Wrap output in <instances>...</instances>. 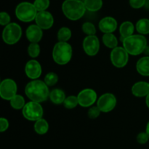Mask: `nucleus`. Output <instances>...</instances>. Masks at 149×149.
<instances>
[{"label":"nucleus","mask_w":149,"mask_h":149,"mask_svg":"<svg viewBox=\"0 0 149 149\" xmlns=\"http://www.w3.org/2000/svg\"><path fill=\"white\" fill-rule=\"evenodd\" d=\"M25 93L31 101L40 103L47 99L50 92L45 81L33 80L26 85Z\"/></svg>","instance_id":"nucleus-1"},{"label":"nucleus","mask_w":149,"mask_h":149,"mask_svg":"<svg viewBox=\"0 0 149 149\" xmlns=\"http://www.w3.org/2000/svg\"><path fill=\"white\" fill-rule=\"evenodd\" d=\"M122 42L123 48L133 56L142 53L147 48V39L142 34H132L125 38Z\"/></svg>","instance_id":"nucleus-2"},{"label":"nucleus","mask_w":149,"mask_h":149,"mask_svg":"<svg viewBox=\"0 0 149 149\" xmlns=\"http://www.w3.org/2000/svg\"><path fill=\"white\" fill-rule=\"evenodd\" d=\"M62 10L67 18L77 20L84 15L86 7L81 0H65L62 4Z\"/></svg>","instance_id":"nucleus-3"},{"label":"nucleus","mask_w":149,"mask_h":149,"mask_svg":"<svg viewBox=\"0 0 149 149\" xmlns=\"http://www.w3.org/2000/svg\"><path fill=\"white\" fill-rule=\"evenodd\" d=\"M72 57V48L67 42H58L55 45L52 51V58L59 65L68 64Z\"/></svg>","instance_id":"nucleus-4"},{"label":"nucleus","mask_w":149,"mask_h":149,"mask_svg":"<svg viewBox=\"0 0 149 149\" xmlns=\"http://www.w3.org/2000/svg\"><path fill=\"white\" fill-rule=\"evenodd\" d=\"M38 11L34 4L27 1H23L17 4L15 8L16 17L23 22H31L36 17Z\"/></svg>","instance_id":"nucleus-5"},{"label":"nucleus","mask_w":149,"mask_h":149,"mask_svg":"<svg viewBox=\"0 0 149 149\" xmlns=\"http://www.w3.org/2000/svg\"><path fill=\"white\" fill-rule=\"evenodd\" d=\"M22 36L21 27L16 23H10L2 32V39L7 45H14L20 40Z\"/></svg>","instance_id":"nucleus-6"},{"label":"nucleus","mask_w":149,"mask_h":149,"mask_svg":"<svg viewBox=\"0 0 149 149\" xmlns=\"http://www.w3.org/2000/svg\"><path fill=\"white\" fill-rule=\"evenodd\" d=\"M22 113L26 119L36 121L42 118L43 115V108L39 102L31 101L23 107L22 109Z\"/></svg>","instance_id":"nucleus-7"},{"label":"nucleus","mask_w":149,"mask_h":149,"mask_svg":"<svg viewBox=\"0 0 149 149\" xmlns=\"http://www.w3.org/2000/svg\"><path fill=\"white\" fill-rule=\"evenodd\" d=\"M111 61L113 66L118 68L125 67L129 61V53L122 47H116L111 52Z\"/></svg>","instance_id":"nucleus-8"},{"label":"nucleus","mask_w":149,"mask_h":149,"mask_svg":"<svg viewBox=\"0 0 149 149\" xmlns=\"http://www.w3.org/2000/svg\"><path fill=\"white\" fill-rule=\"evenodd\" d=\"M17 84L13 79H4L0 84V96L5 100L13 99L17 94Z\"/></svg>","instance_id":"nucleus-9"},{"label":"nucleus","mask_w":149,"mask_h":149,"mask_svg":"<svg viewBox=\"0 0 149 149\" xmlns=\"http://www.w3.org/2000/svg\"><path fill=\"white\" fill-rule=\"evenodd\" d=\"M116 105V98L111 93L101 95L97 102V106L101 112H108L114 109Z\"/></svg>","instance_id":"nucleus-10"},{"label":"nucleus","mask_w":149,"mask_h":149,"mask_svg":"<svg viewBox=\"0 0 149 149\" xmlns=\"http://www.w3.org/2000/svg\"><path fill=\"white\" fill-rule=\"evenodd\" d=\"M83 48L88 56H95L100 49V41L98 38L95 35L87 36L83 41Z\"/></svg>","instance_id":"nucleus-11"},{"label":"nucleus","mask_w":149,"mask_h":149,"mask_svg":"<svg viewBox=\"0 0 149 149\" xmlns=\"http://www.w3.org/2000/svg\"><path fill=\"white\" fill-rule=\"evenodd\" d=\"M79 105L84 108L92 106L97 99V93L93 89H85L79 93Z\"/></svg>","instance_id":"nucleus-12"},{"label":"nucleus","mask_w":149,"mask_h":149,"mask_svg":"<svg viewBox=\"0 0 149 149\" xmlns=\"http://www.w3.org/2000/svg\"><path fill=\"white\" fill-rule=\"evenodd\" d=\"M37 26L42 29H49L52 26L54 23V18L52 15L49 12L41 11L38 12L35 18Z\"/></svg>","instance_id":"nucleus-13"},{"label":"nucleus","mask_w":149,"mask_h":149,"mask_svg":"<svg viewBox=\"0 0 149 149\" xmlns=\"http://www.w3.org/2000/svg\"><path fill=\"white\" fill-rule=\"evenodd\" d=\"M25 72L28 77L32 80H36L42 74V66L39 61L36 60H30L28 61L25 67Z\"/></svg>","instance_id":"nucleus-14"},{"label":"nucleus","mask_w":149,"mask_h":149,"mask_svg":"<svg viewBox=\"0 0 149 149\" xmlns=\"http://www.w3.org/2000/svg\"><path fill=\"white\" fill-rule=\"evenodd\" d=\"M99 29L104 34L113 33L117 28V21L112 17H105L99 22Z\"/></svg>","instance_id":"nucleus-15"},{"label":"nucleus","mask_w":149,"mask_h":149,"mask_svg":"<svg viewBox=\"0 0 149 149\" xmlns=\"http://www.w3.org/2000/svg\"><path fill=\"white\" fill-rule=\"evenodd\" d=\"M26 35L28 40L31 43H38L43 36L42 29L37 25H31L26 31Z\"/></svg>","instance_id":"nucleus-16"},{"label":"nucleus","mask_w":149,"mask_h":149,"mask_svg":"<svg viewBox=\"0 0 149 149\" xmlns=\"http://www.w3.org/2000/svg\"><path fill=\"white\" fill-rule=\"evenodd\" d=\"M132 93L137 97H144L149 93V83L140 81L135 83L132 87Z\"/></svg>","instance_id":"nucleus-17"},{"label":"nucleus","mask_w":149,"mask_h":149,"mask_svg":"<svg viewBox=\"0 0 149 149\" xmlns=\"http://www.w3.org/2000/svg\"><path fill=\"white\" fill-rule=\"evenodd\" d=\"M135 27L132 22L125 21L121 24L119 28V32L121 35V40L123 41L125 38L133 34Z\"/></svg>","instance_id":"nucleus-18"},{"label":"nucleus","mask_w":149,"mask_h":149,"mask_svg":"<svg viewBox=\"0 0 149 149\" xmlns=\"http://www.w3.org/2000/svg\"><path fill=\"white\" fill-rule=\"evenodd\" d=\"M137 71L143 76H149V56L140 58L136 64Z\"/></svg>","instance_id":"nucleus-19"},{"label":"nucleus","mask_w":149,"mask_h":149,"mask_svg":"<svg viewBox=\"0 0 149 149\" xmlns=\"http://www.w3.org/2000/svg\"><path fill=\"white\" fill-rule=\"evenodd\" d=\"M65 94L63 90L60 89H55L51 91L49 93V99L51 102L55 105H60L63 103L65 99Z\"/></svg>","instance_id":"nucleus-20"},{"label":"nucleus","mask_w":149,"mask_h":149,"mask_svg":"<svg viewBox=\"0 0 149 149\" xmlns=\"http://www.w3.org/2000/svg\"><path fill=\"white\" fill-rule=\"evenodd\" d=\"M49 129V124L48 122L44 118L36 121L34 124V130L38 134H46Z\"/></svg>","instance_id":"nucleus-21"},{"label":"nucleus","mask_w":149,"mask_h":149,"mask_svg":"<svg viewBox=\"0 0 149 149\" xmlns=\"http://www.w3.org/2000/svg\"><path fill=\"white\" fill-rule=\"evenodd\" d=\"M103 42L106 47L109 48H115L117 47L118 40L116 36L112 33L104 34L102 37Z\"/></svg>","instance_id":"nucleus-22"},{"label":"nucleus","mask_w":149,"mask_h":149,"mask_svg":"<svg viewBox=\"0 0 149 149\" xmlns=\"http://www.w3.org/2000/svg\"><path fill=\"white\" fill-rule=\"evenodd\" d=\"M84 6L86 10L90 12H96L100 10L103 6L102 0H84Z\"/></svg>","instance_id":"nucleus-23"},{"label":"nucleus","mask_w":149,"mask_h":149,"mask_svg":"<svg viewBox=\"0 0 149 149\" xmlns=\"http://www.w3.org/2000/svg\"><path fill=\"white\" fill-rule=\"evenodd\" d=\"M136 29L142 35L149 34V19L142 18L136 23Z\"/></svg>","instance_id":"nucleus-24"},{"label":"nucleus","mask_w":149,"mask_h":149,"mask_svg":"<svg viewBox=\"0 0 149 149\" xmlns=\"http://www.w3.org/2000/svg\"><path fill=\"white\" fill-rule=\"evenodd\" d=\"M10 105L15 110L23 109L25 106V99L23 96L20 94H16L12 99H10Z\"/></svg>","instance_id":"nucleus-25"},{"label":"nucleus","mask_w":149,"mask_h":149,"mask_svg":"<svg viewBox=\"0 0 149 149\" xmlns=\"http://www.w3.org/2000/svg\"><path fill=\"white\" fill-rule=\"evenodd\" d=\"M71 37V31L68 27H62L58 32V39L59 42H67Z\"/></svg>","instance_id":"nucleus-26"},{"label":"nucleus","mask_w":149,"mask_h":149,"mask_svg":"<svg viewBox=\"0 0 149 149\" xmlns=\"http://www.w3.org/2000/svg\"><path fill=\"white\" fill-rule=\"evenodd\" d=\"M79 105L78 97L76 96H69L65 98L63 102V105L67 109H73Z\"/></svg>","instance_id":"nucleus-27"},{"label":"nucleus","mask_w":149,"mask_h":149,"mask_svg":"<svg viewBox=\"0 0 149 149\" xmlns=\"http://www.w3.org/2000/svg\"><path fill=\"white\" fill-rule=\"evenodd\" d=\"M28 53L31 58H36L40 53V46L38 43H31L28 47Z\"/></svg>","instance_id":"nucleus-28"},{"label":"nucleus","mask_w":149,"mask_h":149,"mask_svg":"<svg viewBox=\"0 0 149 149\" xmlns=\"http://www.w3.org/2000/svg\"><path fill=\"white\" fill-rule=\"evenodd\" d=\"M44 81L45 82V83H46L48 86H54V85L56 84L58 81V74L55 72H52L47 73V74L45 75V80H44Z\"/></svg>","instance_id":"nucleus-29"},{"label":"nucleus","mask_w":149,"mask_h":149,"mask_svg":"<svg viewBox=\"0 0 149 149\" xmlns=\"http://www.w3.org/2000/svg\"><path fill=\"white\" fill-rule=\"evenodd\" d=\"M82 31L84 33H85L87 36L89 35H95L96 33L95 26L91 22H85L82 25Z\"/></svg>","instance_id":"nucleus-30"},{"label":"nucleus","mask_w":149,"mask_h":149,"mask_svg":"<svg viewBox=\"0 0 149 149\" xmlns=\"http://www.w3.org/2000/svg\"><path fill=\"white\" fill-rule=\"evenodd\" d=\"M33 4L38 12L45 11L49 7V0H35Z\"/></svg>","instance_id":"nucleus-31"},{"label":"nucleus","mask_w":149,"mask_h":149,"mask_svg":"<svg viewBox=\"0 0 149 149\" xmlns=\"http://www.w3.org/2000/svg\"><path fill=\"white\" fill-rule=\"evenodd\" d=\"M100 112H101V111L100 110V109L98 108V107L93 106L89 109L88 112H87V115H88V117L90 118L95 119V118H97V117L100 115Z\"/></svg>","instance_id":"nucleus-32"},{"label":"nucleus","mask_w":149,"mask_h":149,"mask_svg":"<svg viewBox=\"0 0 149 149\" xmlns=\"http://www.w3.org/2000/svg\"><path fill=\"white\" fill-rule=\"evenodd\" d=\"M10 23V16L6 12H1L0 13V24L1 26H7Z\"/></svg>","instance_id":"nucleus-33"},{"label":"nucleus","mask_w":149,"mask_h":149,"mask_svg":"<svg viewBox=\"0 0 149 149\" xmlns=\"http://www.w3.org/2000/svg\"><path fill=\"white\" fill-rule=\"evenodd\" d=\"M146 0H130V4L134 9H139L143 7Z\"/></svg>","instance_id":"nucleus-34"},{"label":"nucleus","mask_w":149,"mask_h":149,"mask_svg":"<svg viewBox=\"0 0 149 149\" xmlns=\"http://www.w3.org/2000/svg\"><path fill=\"white\" fill-rule=\"evenodd\" d=\"M149 137L146 132H141L137 136V141L140 144H146L148 142Z\"/></svg>","instance_id":"nucleus-35"},{"label":"nucleus","mask_w":149,"mask_h":149,"mask_svg":"<svg viewBox=\"0 0 149 149\" xmlns=\"http://www.w3.org/2000/svg\"><path fill=\"white\" fill-rule=\"evenodd\" d=\"M9 127V122L7 118H0V131L4 132V131L8 129Z\"/></svg>","instance_id":"nucleus-36"},{"label":"nucleus","mask_w":149,"mask_h":149,"mask_svg":"<svg viewBox=\"0 0 149 149\" xmlns=\"http://www.w3.org/2000/svg\"><path fill=\"white\" fill-rule=\"evenodd\" d=\"M146 102L147 107L149 108V93L146 96Z\"/></svg>","instance_id":"nucleus-37"},{"label":"nucleus","mask_w":149,"mask_h":149,"mask_svg":"<svg viewBox=\"0 0 149 149\" xmlns=\"http://www.w3.org/2000/svg\"><path fill=\"white\" fill-rule=\"evenodd\" d=\"M146 132L148 134V137H149V121L148 122V124H147V126H146Z\"/></svg>","instance_id":"nucleus-38"}]
</instances>
